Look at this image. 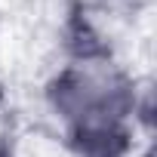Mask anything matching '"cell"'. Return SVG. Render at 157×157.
<instances>
[{
    "label": "cell",
    "mask_w": 157,
    "mask_h": 157,
    "mask_svg": "<svg viewBox=\"0 0 157 157\" xmlns=\"http://www.w3.org/2000/svg\"><path fill=\"white\" fill-rule=\"evenodd\" d=\"M46 108L65 132L71 157H139V117L148 90L102 43H77L46 80Z\"/></svg>",
    "instance_id": "1"
}]
</instances>
